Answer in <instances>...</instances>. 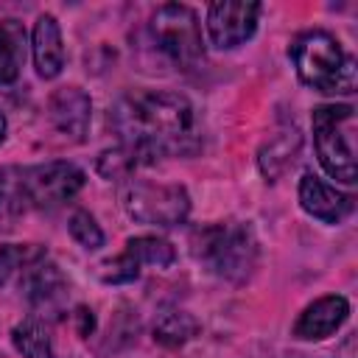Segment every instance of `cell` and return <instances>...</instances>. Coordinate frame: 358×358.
Returning <instances> with one entry per match:
<instances>
[{
    "mask_svg": "<svg viewBox=\"0 0 358 358\" xmlns=\"http://www.w3.org/2000/svg\"><path fill=\"white\" fill-rule=\"evenodd\" d=\"M109 123L120 137V148H126L137 165L199 148L196 112L179 92L148 90L126 95L109 112Z\"/></svg>",
    "mask_w": 358,
    "mask_h": 358,
    "instance_id": "obj_1",
    "label": "cell"
},
{
    "mask_svg": "<svg viewBox=\"0 0 358 358\" xmlns=\"http://www.w3.org/2000/svg\"><path fill=\"white\" fill-rule=\"evenodd\" d=\"M291 62L302 84L316 92H352L355 64L338 45V39L322 28L305 31L291 42Z\"/></svg>",
    "mask_w": 358,
    "mask_h": 358,
    "instance_id": "obj_2",
    "label": "cell"
},
{
    "mask_svg": "<svg viewBox=\"0 0 358 358\" xmlns=\"http://www.w3.org/2000/svg\"><path fill=\"white\" fill-rule=\"evenodd\" d=\"M190 249L213 274L243 282L257 266V238L246 224H210L190 235Z\"/></svg>",
    "mask_w": 358,
    "mask_h": 358,
    "instance_id": "obj_3",
    "label": "cell"
},
{
    "mask_svg": "<svg viewBox=\"0 0 358 358\" xmlns=\"http://www.w3.org/2000/svg\"><path fill=\"white\" fill-rule=\"evenodd\" d=\"M313 143L322 168L344 182H355V109L350 103H324L313 109Z\"/></svg>",
    "mask_w": 358,
    "mask_h": 358,
    "instance_id": "obj_4",
    "label": "cell"
},
{
    "mask_svg": "<svg viewBox=\"0 0 358 358\" xmlns=\"http://www.w3.org/2000/svg\"><path fill=\"white\" fill-rule=\"evenodd\" d=\"M120 201L129 218L151 227H176L190 213V196L182 185L126 179L120 187Z\"/></svg>",
    "mask_w": 358,
    "mask_h": 358,
    "instance_id": "obj_5",
    "label": "cell"
},
{
    "mask_svg": "<svg viewBox=\"0 0 358 358\" xmlns=\"http://www.w3.org/2000/svg\"><path fill=\"white\" fill-rule=\"evenodd\" d=\"M151 36L157 42V50L179 67H196L204 59L199 17L182 3L159 6L151 14Z\"/></svg>",
    "mask_w": 358,
    "mask_h": 358,
    "instance_id": "obj_6",
    "label": "cell"
},
{
    "mask_svg": "<svg viewBox=\"0 0 358 358\" xmlns=\"http://www.w3.org/2000/svg\"><path fill=\"white\" fill-rule=\"evenodd\" d=\"M84 187V171L73 162H45L22 171V190L28 199V207L53 210L70 201Z\"/></svg>",
    "mask_w": 358,
    "mask_h": 358,
    "instance_id": "obj_7",
    "label": "cell"
},
{
    "mask_svg": "<svg viewBox=\"0 0 358 358\" xmlns=\"http://www.w3.org/2000/svg\"><path fill=\"white\" fill-rule=\"evenodd\" d=\"M260 3H213L207 8V36L215 48H235L246 42L257 28Z\"/></svg>",
    "mask_w": 358,
    "mask_h": 358,
    "instance_id": "obj_8",
    "label": "cell"
},
{
    "mask_svg": "<svg viewBox=\"0 0 358 358\" xmlns=\"http://www.w3.org/2000/svg\"><path fill=\"white\" fill-rule=\"evenodd\" d=\"M299 204L308 215H313L324 224H341L352 213L355 199L350 193H341L338 187L327 185L316 173H305L299 179Z\"/></svg>",
    "mask_w": 358,
    "mask_h": 358,
    "instance_id": "obj_9",
    "label": "cell"
},
{
    "mask_svg": "<svg viewBox=\"0 0 358 358\" xmlns=\"http://www.w3.org/2000/svg\"><path fill=\"white\" fill-rule=\"evenodd\" d=\"M17 285L25 291V299L36 310H48V313L59 310V305L67 296V282H64L62 271L48 260V255H42L39 260H34L25 268V274L20 277Z\"/></svg>",
    "mask_w": 358,
    "mask_h": 358,
    "instance_id": "obj_10",
    "label": "cell"
},
{
    "mask_svg": "<svg viewBox=\"0 0 358 358\" xmlns=\"http://www.w3.org/2000/svg\"><path fill=\"white\" fill-rule=\"evenodd\" d=\"M350 316V302L341 296V294H327V296H319L316 302H310L296 324H294V336L302 338V341H319V338H327L333 336Z\"/></svg>",
    "mask_w": 358,
    "mask_h": 358,
    "instance_id": "obj_11",
    "label": "cell"
},
{
    "mask_svg": "<svg viewBox=\"0 0 358 358\" xmlns=\"http://www.w3.org/2000/svg\"><path fill=\"white\" fill-rule=\"evenodd\" d=\"M50 120L53 126L70 137V140H84L87 129H90V115H92V103L90 95L78 87H62L50 95Z\"/></svg>",
    "mask_w": 358,
    "mask_h": 358,
    "instance_id": "obj_12",
    "label": "cell"
},
{
    "mask_svg": "<svg viewBox=\"0 0 358 358\" xmlns=\"http://www.w3.org/2000/svg\"><path fill=\"white\" fill-rule=\"evenodd\" d=\"M31 50H34V64L42 78H56L64 67V42L56 17L42 14L34 22L31 31Z\"/></svg>",
    "mask_w": 358,
    "mask_h": 358,
    "instance_id": "obj_13",
    "label": "cell"
},
{
    "mask_svg": "<svg viewBox=\"0 0 358 358\" xmlns=\"http://www.w3.org/2000/svg\"><path fill=\"white\" fill-rule=\"evenodd\" d=\"M299 148H302V134H299L296 129H280V131H274V134L263 143V148H260V154H257V165H260L263 176H266L268 182L280 179V176L294 165Z\"/></svg>",
    "mask_w": 358,
    "mask_h": 358,
    "instance_id": "obj_14",
    "label": "cell"
},
{
    "mask_svg": "<svg viewBox=\"0 0 358 358\" xmlns=\"http://www.w3.org/2000/svg\"><path fill=\"white\" fill-rule=\"evenodd\" d=\"M25 210L28 199L22 190V171L0 168V229H11Z\"/></svg>",
    "mask_w": 358,
    "mask_h": 358,
    "instance_id": "obj_15",
    "label": "cell"
},
{
    "mask_svg": "<svg viewBox=\"0 0 358 358\" xmlns=\"http://www.w3.org/2000/svg\"><path fill=\"white\" fill-rule=\"evenodd\" d=\"M11 341H14L17 352H22L25 358H53L50 333H48V324H45L39 316L22 319V322L11 330Z\"/></svg>",
    "mask_w": 358,
    "mask_h": 358,
    "instance_id": "obj_16",
    "label": "cell"
},
{
    "mask_svg": "<svg viewBox=\"0 0 358 358\" xmlns=\"http://www.w3.org/2000/svg\"><path fill=\"white\" fill-rule=\"evenodd\" d=\"M25 34L14 20L0 22V84H11L22 67Z\"/></svg>",
    "mask_w": 358,
    "mask_h": 358,
    "instance_id": "obj_17",
    "label": "cell"
},
{
    "mask_svg": "<svg viewBox=\"0 0 358 358\" xmlns=\"http://www.w3.org/2000/svg\"><path fill=\"white\" fill-rule=\"evenodd\" d=\"M45 255V249H39L36 243H6L0 246V288L20 282V277L25 274V268L39 260Z\"/></svg>",
    "mask_w": 358,
    "mask_h": 358,
    "instance_id": "obj_18",
    "label": "cell"
},
{
    "mask_svg": "<svg viewBox=\"0 0 358 358\" xmlns=\"http://www.w3.org/2000/svg\"><path fill=\"white\" fill-rule=\"evenodd\" d=\"M199 333V322L185 310H165L154 324V338L165 347H179Z\"/></svg>",
    "mask_w": 358,
    "mask_h": 358,
    "instance_id": "obj_19",
    "label": "cell"
},
{
    "mask_svg": "<svg viewBox=\"0 0 358 358\" xmlns=\"http://www.w3.org/2000/svg\"><path fill=\"white\" fill-rule=\"evenodd\" d=\"M126 252L140 263V266H157V268H168L176 260L173 246L165 238L157 235H140V238H129Z\"/></svg>",
    "mask_w": 358,
    "mask_h": 358,
    "instance_id": "obj_20",
    "label": "cell"
},
{
    "mask_svg": "<svg viewBox=\"0 0 358 358\" xmlns=\"http://www.w3.org/2000/svg\"><path fill=\"white\" fill-rule=\"evenodd\" d=\"M98 274H101V280L109 282V285H123V282L137 280V274H140V263L123 249V255H117V257L101 263V266H98Z\"/></svg>",
    "mask_w": 358,
    "mask_h": 358,
    "instance_id": "obj_21",
    "label": "cell"
},
{
    "mask_svg": "<svg viewBox=\"0 0 358 358\" xmlns=\"http://www.w3.org/2000/svg\"><path fill=\"white\" fill-rule=\"evenodd\" d=\"M67 229H70L73 241H78L84 249H98V246H103V232H101V227H98L95 218H92L90 213H84V210H76V213L70 215Z\"/></svg>",
    "mask_w": 358,
    "mask_h": 358,
    "instance_id": "obj_22",
    "label": "cell"
},
{
    "mask_svg": "<svg viewBox=\"0 0 358 358\" xmlns=\"http://www.w3.org/2000/svg\"><path fill=\"white\" fill-rule=\"evenodd\" d=\"M3 137H6V115L0 109V143H3Z\"/></svg>",
    "mask_w": 358,
    "mask_h": 358,
    "instance_id": "obj_23",
    "label": "cell"
}]
</instances>
